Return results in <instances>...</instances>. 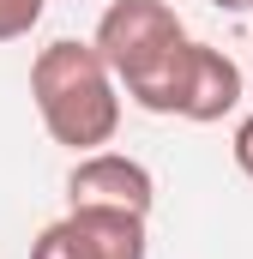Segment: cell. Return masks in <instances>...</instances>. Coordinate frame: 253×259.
<instances>
[{"label": "cell", "mask_w": 253, "mask_h": 259, "mask_svg": "<svg viewBox=\"0 0 253 259\" xmlns=\"http://www.w3.org/2000/svg\"><path fill=\"white\" fill-rule=\"evenodd\" d=\"M235 163H241V175L253 181V115L235 127Z\"/></svg>", "instance_id": "obj_7"}, {"label": "cell", "mask_w": 253, "mask_h": 259, "mask_svg": "<svg viewBox=\"0 0 253 259\" xmlns=\"http://www.w3.org/2000/svg\"><path fill=\"white\" fill-rule=\"evenodd\" d=\"M133 103L139 109H151V115H181V121H223L235 103H241V66L229 61L223 49H211V42H181L163 72H151L139 91H133Z\"/></svg>", "instance_id": "obj_2"}, {"label": "cell", "mask_w": 253, "mask_h": 259, "mask_svg": "<svg viewBox=\"0 0 253 259\" xmlns=\"http://www.w3.org/2000/svg\"><path fill=\"white\" fill-rule=\"evenodd\" d=\"M145 217L139 211H115V205H72L61 223H49L30 259H145Z\"/></svg>", "instance_id": "obj_4"}, {"label": "cell", "mask_w": 253, "mask_h": 259, "mask_svg": "<svg viewBox=\"0 0 253 259\" xmlns=\"http://www.w3.org/2000/svg\"><path fill=\"white\" fill-rule=\"evenodd\" d=\"M97 55L115 66L121 91L133 97L151 72H163V61L187 42V24L169 0H109L97 18Z\"/></svg>", "instance_id": "obj_3"}, {"label": "cell", "mask_w": 253, "mask_h": 259, "mask_svg": "<svg viewBox=\"0 0 253 259\" xmlns=\"http://www.w3.org/2000/svg\"><path fill=\"white\" fill-rule=\"evenodd\" d=\"M43 12H49V0H0V42L30 36L43 24Z\"/></svg>", "instance_id": "obj_6"}, {"label": "cell", "mask_w": 253, "mask_h": 259, "mask_svg": "<svg viewBox=\"0 0 253 259\" xmlns=\"http://www.w3.org/2000/svg\"><path fill=\"white\" fill-rule=\"evenodd\" d=\"M66 199L72 205H115V211H139L151 217V199H157V181L139 157L126 151H85L66 175Z\"/></svg>", "instance_id": "obj_5"}, {"label": "cell", "mask_w": 253, "mask_h": 259, "mask_svg": "<svg viewBox=\"0 0 253 259\" xmlns=\"http://www.w3.org/2000/svg\"><path fill=\"white\" fill-rule=\"evenodd\" d=\"M30 97H36L49 139L78 157L103 151L121 127V78L97 55V42H72V36L49 42L30 61Z\"/></svg>", "instance_id": "obj_1"}, {"label": "cell", "mask_w": 253, "mask_h": 259, "mask_svg": "<svg viewBox=\"0 0 253 259\" xmlns=\"http://www.w3.org/2000/svg\"><path fill=\"white\" fill-rule=\"evenodd\" d=\"M217 12H253V0H211Z\"/></svg>", "instance_id": "obj_8"}]
</instances>
